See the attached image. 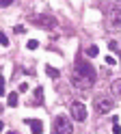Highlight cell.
I'll return each mask as SVG.
<instances>
[{"label": "cell", "mask_w": 121, "mask_h": 134, "mask_svg": "<svg viewBox=\"0 0 121 134\" xmlns=\"http://www.w3.org/2000/svg\"><path fill=\"white\" fill-rule=\"evenodd\" d=\"M24 123L32 130V134H41V132H43V123H41V119H24Z\"/></svg>", "instance_id": "obj_7"}, {"label": "cell", "mask_w": 121, "mask_h": 134, "mask_svg": "<svg viewBox=\"0 0 121 134\" xmlns=\"http://www.w3.org/2000/svg\"><path fill=\"white\" fill-rule=\"evenodd\" d=\"M0 95H4V76H0Z\"/></svg>", "instance_id": "obj_18"}, {"label": "cell", "mask_w": 121, "mask_h": 134, "mask_svg": "<svg viewBox=\"0 0 121 134\" xmlns=\"http://www.w3.org/2000/svg\"><path fill=\"white\" fill-rule=\"evenodd\" d=\"M7 102H9V106H11V108H15V106H17L20 97H17V93H15V91H13V93H9V99H7Z\"/></svg>", "instance_id": "obj_11"}, {"label": "cell", "mask_w": 121, "mask_h": 134, "mask_svg": "<svg viewBox=\"0 0 121 134\" xmlns=\"http://www.w3.org/2000/svg\"><path fill=\"white\" fill-rule=\"evenodd\" d=\"M106 28L112 32H119L121 30V2L115 4L108 13V22H106Z\"/></svg>", "instance_id": "obj_3"}, {"label": "cell", "mask_w": 121, "mask_h": 134, "mask_svg": "<svg viewBox=\"0 0 121 134\" xmlns=\"http://www.w3.org/2000/svg\"><path fill=\"white\" fill-rule=\"evenodd\" d=\"M17 91H20V93H26V91H28V85H26V82H20V87H17Z\"/></svg>", "instance_id": "obj_15"}, {"label": "cell", "mask_w": 121, "mask_h": 134, "mask_svg": "<svg viewBox=\"0 0 121 134\" xmlns=\"http://www.w3.org/2000/svg\"><path fill=\"white\" fill-rule=\"evenodd\" d=\"M108 50H115V52H117V50H119V43H117V41H108Z\"/></svg>", "instance_id": "obj_16"}, {"label": "cell", "mask_w": 121, "mask_h": 134, "mask_svg": "<svg viewBox=\"0 0 121 134\" xmlns=\"http://www.w3.org/2000/svg\"><path fill=\"white\" fill-rule=\"evenodd\" d=\"M46 74H48L50 78H58V76H60V71H58V69H54L52 65H46Z\"/></svg>", "instance_id": "obj_10"}, {"label": "cell", "mask_w": 121, "mask_h": 134, "mask_svg": "<svg viewBox=\"0 0 121 134\" xmlns=\"http://www.w3.org/2000/svg\"><path fill=\"white\" fill-rule=\"evenodd\" d=\"M115 63H117V58L108 54V56H106V65H110V67H112V65H115Z\"/></svg>", "instance_id": "obj_17"}, {"label": "cell", "mask_w": 121, "mask_h": 134, "mask_svg": "<svg viewBox=\"0 0 121 134\" xmlns=\"http://www.w3.org/2000/svg\"><path fill=\"white\" fill-rule=\"evenodd\" d=\"M32 95H35V97L30 99V104H39V102H43V89H41V87L35 89V91H32Z\"/></svg>", "instance_id": "obj_8"}, {"label": "cell", "mask_w": 121, "mask_h": 134, "mask_svg": "<svg viewBox=\"0 0 121 134\" xmlns=\"http://www.w3.org/2000/svg\"><path fill=\"white\" fill-rule=\"evenodd\" d=\"M2 128H4V123H2V121H0V130H2Z\"/></svg>", "instance_id": "obj_22"}, {"label": "cell", "mask_w": 121, "mask_h": 134, "mask_svg": "<svg viewBox=\"0 0 121 134\" xmlns=\"http://www.w3.org/2000/svg\"><path fill=\"white\" fill-rule=\"evenodd\" d=\"M7 134H20V132H15V130H9V132H7Z\"/></svg>", "instance_id": "obj_21"}, {"label": "cell", "mask_w": 121, "mask_h": 134, "mask_svg": "<svg viewBox=\"0 0 121 134\" xmlns=\"http://www.w3.org/2000/svg\"><path fill=\"white\" fill-rule=\"evenodd\" d=\"M15 32H17V35H22V32H26V26H15Z\"/></svg>", "instance_id": "obj_19"}, {"label": "cell", "mask_w": 121, "mask_h": 134, "mask_svg": "<svg viewBox=\"0 0 121 134\" xmlns=\"http://www.w3.org/2000/svg\"><path fill=\"white\" fill-rule=\"evenodd\" d=\"M13 0H0V7H7V4H11Z\"/></svg>", "instance_id": "obj_20"}, {"label": "cell", "mask_w": 121, "mask_h": 134, "mask_svg": "<svg viewBox=\"0 0 121 134\" xmlns=\"http://www.w3.org/2000/svg\"><path fill=\"white\" fill-rule=\"evenodd\" d=\"M30 20L37 24L39 28H46V30H52V28H56V26H58L56 18H52V15H32Z\"/></svg>", "instance_id": "obj_5"}, {"label": "cell", "mask_w": 121, "mask_h": 134, "mask_svg": "<svg viewBox=\"0 0 121 134\" xmlns=\"http://www.w3.org/2000/svg\"><path fill=\"white\" fill-rule=\"evenodd\" d=\"M0 113H2V106H0Z\"/></svg>", "instance_id": "obj_23"}, {"label": "cell", "mask_w": 121, "mask_h": 134, "mask_svg": "<svg viewBox=\"0 0 121 134\" xmlns=\"http://www.w3.org/2000/svg\"><path fill=\"white\" fill-rule=\"evenodd\" d=\"M93 108H95V113L97 115H108L112 108H115V99H112L110 95H95L93 99Z\"/></svg>", "instance_id": "obj_2"}, {"label": "cell", "mask_w": 121, "mask_h": 134, "mask_svg": "<svg viewBox=\"0 0 121 134\" xmlns=\"http://www.w3.org/2000/svg\"><path fill=\"white\" fill-rule=\"evenodd\" d=\"M69 113H72V117H74L76 121H84V119H86V106L80 102V99L72 102V106H69Z\"/></svg>", "instance_id": "obj_6"}, {"label": "cell", "mask_w": 121, "mask_h": 134, "mask_svg": "<svg viewBox=\"0 0 121 134\" xmlns=\"http://www.w3.org/2000/svg\"><path fill=\"white\" fill-rule=\"evenodd\" d=\"M26 48H28V50H37V48H39V41H37V39H30L28 43H26Z\"/></svg>", "instance_id": "obj_14"}, {"label": "cell", "mask_w": 121, "mask_h": 134, "mask_svg": "<svg viewBox=\"0 0 121 134\" xmlns=\"http://www.w3.org/2000/svg\"><path fill=\"white\" fill-rule=\"evenodd\" d=\"M95 76H97V71L89 61H76L74 69H72V85L78 89H89L97 80Z\"/></svg>", "instance_id": "obj_1"}, {"label": "cell", "mask_w": 121, "mask_h": 134, "mask_svg": "<svg viewBox=\"0 0 121 134\" xmlns=\"http://www.w3.org/2000/svg\"><path fill=\"white\" fill-rule=\"evenodd\" d=\"M52 130H54V134H74V125L65 115H58V117H54Z\"/></svg>", "instance_id": "obj_4"}, {"label": "cell", "mask_w": 121, "mask_h": 134, "mask_svg": "<svg viewBox=\"0 0 121 134\" xmlns=\"http://www.w3.org/2000/svg\"><path fill=\"white\" fill-rule=\"evenodd\" d=\"M0 46H9V37L4 30H0Z\"/></svg>", "instance_id": "obj_13"}, {"label": "cell", "mask_w": 121, "mask_h": 134, "mask_svg": "<svg viewBox=\"0 0 121 134\" xmlns=\"http://www.w3.org/2000/svg\"><path fill=\"white\" fill-rule=\"evenodd\" d=\"M110 93H112V95H119V97H121V80H115V82L110 85Z\"/></svg>", "instance_id": "obj_9"}, {"label": "cell", "mask_w": 121, "mask_h": 134, "mask_svg": "<svg viewBox=\"0 0 121 134\" xmlns=\"http://www.w3.org/2000/svg\"><path fill=\"white\" fill-rule=\"evenodd\" d=\"M97 54H100V48H97V46H89V48H86V56H91V58H95Z\"/></svg>", "instance_id": "obj_12"}]
</instances>
